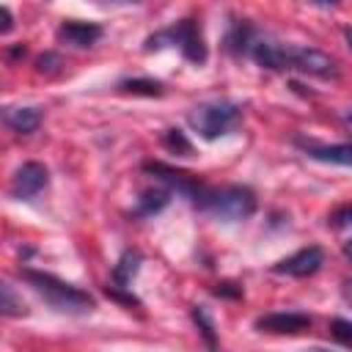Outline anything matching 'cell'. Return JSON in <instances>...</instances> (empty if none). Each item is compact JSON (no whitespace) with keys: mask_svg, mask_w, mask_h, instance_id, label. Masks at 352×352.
I'll list each match as a JSON object with an SVG mask.
<instances>
[{"mask_svg":"<svg viewBox=\"0 0 352 352\" xmlns=\"http://www.w3.org/2000/svg\"><path fill=\"white\" fill-rule=\"evenodd\" d=\"M143 170H146L157 184L168 187L170 192L182 195V198H187L195 209L201 206V201H204V195H206V190H209V187H206L198 176H192L190 170L165 165V162H160V160H148V162H143Z\"/></svg>","mask_w":352,"mask_h":352,"instance_id":"5b68a950","label":"cell"},{"mask_svg":"<svg viewBox=\"0 0 352 352\" xmlns=\"http://www.w3.org/2000/svg\"><path fill=\"white\" fill-rule=\"evenodd\" d=\"M261 69L270 72H286V44L272 41V38H256L250 52H248Z\"/></svg>","mask_w":352,"mask_h":352,"instance_id":"7c38bea8","label":"cell"},{"mask_svg":"<svg viewBox=\"0 0 352 352\" xmlns=\"http://www.w3.org/2000/svg\"><path fill=\"white\" fill-rule=\"evenodd\" d=\"M162 47H179L182 55H184L190 63H198V66L206 63V58H209V50H206L201 25H198V19H192V16L179 19V22H173V25H168V28L151 33V36L146 38V47H143V50L151 52V50H162Z\"/></svg>","mask_w":352,"mask_h":352,"instance_id":"7a4b0ae2","label":"cell"},{"mask_svg":"<svg viewBox=\"0 0 352 352\" xmlns=\"http://www.w3.org/2000/svg\"><path fill=\"white\" fill-rule=\"evenodd\" d=\"M192 322L198 324V330H201L206 346L214 352V349H217V333H214V322H212V316H209V311H206L204 305H195V308H192Z\"/></svg>","mask_w":352,"mask_h":352,"instance_id":"d6986e66","label":"cell"},{"mask_svg":"<svg viewBox=\"0 0 352 352\" xmlns=\"http://www.w3.org/2000/svg\"><path fill=\"white\" fill-rule=\"evenodd\" d=\"M11 11H8V6H0V33H8L11 30Z\"/></svg>","mask_w":352,"mask_h":352,"instance_id":"484cf974","label":"cell"},{"mask_svg":"<svg viewBox=\"0 0 352 352\" xmlns=\"http://www.w3.org/2000/svg\"><path fill=\"white\" fill-rule=\"evenodd\" d=\"M198 209L212 214L220 223H239V220H248L256 212V192L245 184L209 187Z\"/></svg>","mask_w":352,"mask_h":352,"instance_id":"3957f363","label":"cell"},{"mask_svg":"<svg viewBox=\"0 0 352 352\" xmlns=\"http://www.w3.org/2000/svg\"><path fill=\"white\" fill-rule=\"evenodd\" d=\"M140 264H143V256H140L138 250H124L121 258H118L116 267H113V280H116V286H124V289H126V283H132V278L140 272Z\"/></svg>","mask_w":352,"mask_h":352,"instance_id":"2e32d148","label":"cell"},{"mask_svg":"<svg viewBox=\"0 0 352 352\" xmlns=\"http://www.w3.org/2000/svg\"><path fill=\"white\" fill-rule=\"evenodd\" d=\"M121 94H132V96H162L165 88L157 80H146V77H132V80H121L118 82Z\"/></svg>","mask_w":352,"mask_h":352,"instance_id":"e0dca14e","label":"cell"},{"mask_svg":"<svg viewBox=\"0 0 352 352\" xmlns=\"http://www.w3.org/2000/svg\"><path fill=\"white\" fill-rule=\"evenodd\" d=\"M47 184H50V170H47L41 162H22V165L16 168V173L11 176L8 192H11V198H16V201H30V198H36Z\"/></svg>","mask_w":352,"mask_h":352,"instance_id":"52a82bcc","label":"cell"},{"mask_svg":"<svg viewBox=\"0 0 352 352\" xmlns=\"http://www.w3.org/2000/svg\"><path fill=\"white\" fill-rule=\"evenodd\" d=\"M217 297H242V286H236V283H217L214 289H212Z\"/></svg>","mask_w":352,"mask_h":352,"instance_id":"d4e9b609","label":"cell"},{"mask_svg":"<svg viewBox=\"0 0 352 352\" xmlns=\"http://www.w3.org/2000/svg\"><path fill=\"white\" fill-rule=\"evenodd\" d=\"M253 327L258 333H272V336H297L311 327V316L300 311H275V314L258 316Z\"/></svg>","mask_w":352,"mask_h":352,"instance_id":"9c48e42d","label":"cell"},{"mask_svg":"<svg viewBox=\"0 0 352 352\" xmlns=\"http://www.w3.org/2000/svg\"><path fill=\"white\" fill-rule=\"evenodd\" d=\"M322 264H324V250L319 245H311V248H302V250L280 258L278 264H272V272L292 275V278H311L322 270Z\"/></svg>","mask_w":352,"mask_h":352,"instance_id":"ba28073f","label":"cell"},{"mask_svg":"<svg viewBox=\"0 0 352 352\" xmlns=\"http://www.w3.org/2000/svg\"><path fill=\"white\" fill-rule=\"evenodd\" d=\"M162 146H165L168 151L179 154V157H190V154H192V143L184 138L182 129H165V135H162Z\"/></svg>","mask_w":352,"mask_h":352,"instance_id":"ffe728a7","label":"cell"},{"mask_svg":"<svg viewBox=\"0 0 352 352\" xmlns=\"http://www.w3.org/2000/svg\"><path fill=\"white\" fill-rule=\"evenodd\" d=\"M253 41H256L253 25H250L248 19H236V22L231 25V30L226 33V52H231L234 58H242V55L250 52Z\"/></svg>","mask_w":352,"mask_h":352,"instance_id":"9a60e30c","label":"cell"},{"mask_svg":"<svg viewBox=\"0 0 352 352\" xmlns=\"http://www.w3.org/2000/svg\"><path fill=\"white\" fill-rule=\"evenodd\" d=\"M346 124H352V110H349V113H346Z\"/></svg>","mask_w":352,"mask_h":352,"instance_id":"4dcf8cb0","label":"cell"},{"mask_svg":"<svg viewBox=\"0 0 352 352\" xmlns=\"http://www.w3.org/2000/svg\"><path fill=\"white\" fill-rule=\"evenodd\" d=\"M102 25L96 22H63L58 28V41L60 44H69V47H77V50H85V47H94L99 38H102Z\"/></svg>","mask_w":352,"mask_h":352,"instance_id":"8fae6325","label":"cell"},{"mask_svg":"<svg viewBox=\"0 0 352 352\" xmlns=\"http://www.w3.org/2000/svg\"><path fill=\"white\" fill-rule=\"evenodd\" d=\"M187 124L204 140H217V138L231 135L242 124V107L236 102H228V99L201 102L187 113Z\"/></svg>","mask_w":352,"mask_h":352,"instance_id":"277c9868","label":"cell"},{"mask_svg":"<svg viewBox=\"0 0 352 352\" xmlns=\"http://www.w3.org/2000/svg\"><path fill=\"white\" fill-rule=\"evenodd\" d=\"M3 121L11 132L16 135H30L38 129L41 124V110L38 107H6L3 110Z\"/></svg>","mask_w":352,"mask_h":352,"instance_id":"5bb4252c","label":"cell"},{"mask_svg":"<svg viewBox=\"0 0 352 352\" xmlns=\"http://www.w3.org/2000/svg\"><path fill=\"white\" fill-rule=\"evenodd\" d=\"M19 278L58 314H69V316H82V314H91L96 308V300L74 286V283H66L60 278H55L52 272H41V270H30V267H22L19 270Z\"/></svg>","mask_w":352,"mask_h":352,"instance_id":"6da1fadb","label":"cell"},{"mask_svg":"<svg viewBox=\"0 0 352 352\" xmlns=\"http://www.w3.org/2000/svg\"><path fill=\"white\" fill-rule=\"evenodd\" d=\"M25 52H28V50H25V47L19 44V47H11V52H8V58H19V55L25 58Z\"/></svg>","mask_w":352,"mask_h":352,"instance_id":"83f0119b","label":"cell"},{"mask_svg":"<svg viewBox=\"0 0 352 352\" xmlns=\"http://www.w3.org/2000/svg\"><path fill=\"white\" fill-rule=\"evenodd\" d=\"M344 36H346V44L352 47V28H346V33H344Z\"/></svg>","mask_w":352,"mask_h":352,"instance_id":"f546056e","label":"cell"},{"mask_svg":"<svg viewBox=\"0 0 352 352\" xmlns=\"http://www.w3.org/2000/svg\"><path fill=\"white\" fill-rule=\"evenodd\" d=\"M333 228H346V226H352V206H341V209H336L333 214H330V220H327Z\"/></svg>","mask_w":352,"mask_h":352,"instance_id":"cb8c5ba5","label":"cell"},{"mask_svg":"<svg viewBox=\"0 0 352 352\" xmlns=\"http://www.w3.org/2000/svg\"><path fill=\"white\" fill-rule=\"evenodd\" d=\"M341 294H344V300L352 305V278H349V280H344V286H341Z\"/></svg>","mask_w":352,"mask_h":352,"instance_id":"4316f807","label":"cell"},{"mask_svg":"<svg viewBox=\"0 0 352 352\" xmlns=\"http://www.w3.org/2000/svg\"><path fill=\"white\" fill-rule=\"evenodd\" d=\"M0 314L3 316H25L28 314V305L22 302V297L14 292V286L8 280L0 286Z\"/></svg>","mask_w":352,"mask_h":352,"instance_id":"ac0fdd59","label":"cell"},{"mask_svg":"<svg viewBox=\"0 0 352 352\" xmlns=\"http://www.w3.org/2000/svg\"><path fill=\"white\" fill-rule=\"evenodd\" d=\"M344 256L352 261V239H349V242H344Z\"/></svg>","mask_w":352,"mask_h":352,"instance_id":"f1b7e54d","label":"cell"},{"mask_svg":"<svg viewBox=\"0 0 352 352\" xmlns=\"http://www.w3.org/2000/svg\"><path fill=\"white\" fill-rule=\"evenodd\" d=\"M104 294H107V297H113L116 302L126 305V308H132V305H140V300H138L135 294L124 292V286H104Z\"/></svg>","mask_w":352,"mask_h":352,"instance_id":"603a6c76","label":"cell"},{"mask_svg":"<svg viewBox=\"0 0 352 352\" xmlns=\"http://www.w3.org/2000/svg\"><path fill=\"white\" fill-rule=\"evenodd\" d=\"M330 338L341 346L352 349V319H333L330 322Z\"/></svg>","mask_w":352,"mask_h":352,"instance_id":"44dd1931","label":"cell"},{"mask_svg":"<svg viewBox=\"0 0 352 352\" xmlns=\"http://www.w3.org/2000/svg\"><path fill=\"white\" fill-rule=\"evenodd\" d=\"M170 195H173V192H170L168 187H162V184L140 190V195H138V201H135V209L129 212V217L140 220V217H151V214L162 212V209L170 204Z\"/></svg>","mask_w":352,"mask_h":352,"instance_id":"4fadbf2b","label":"cell"},{"mask_svg":"<svg viewBox=\"0 0 352 352\" xmlns=\"http://www.w3.org/2000/svg\"><path fill=\"white\" fill-rule=\"evenodd\" d=\"M286 69H297V72H302V74H314V77H322V80L338 77V63H336V58H330L327 52L314 50V47H294V44H286Z\"/></svg>","mask_w":352,"mask_h":352,"instance_id":"8992f818","label":"cell"},{"mask_svg":"<svg viewBox=\"0 0 352 352\" xmlns=\"http://www.w3.org/2000/svg\"><path fill=\"white\" fill-rule=\"evenodd\" d=\"M294 146L308 160H316V162H324V165L352 168V143H316V140H308V138H294Z\"/></svg>","mask_w":352,"mask_h":352,"instance_id":"30bf717a","label":"cell"},{"mask_svg":"<svg viewBox=\"0 0 352 352\" xmlns=\"http://www.w3.org/2000/svg\"><path fill=\"white\" fill-rule=\"evenodd\" d=\"M60 66H63V58L58 52H44V55L36 58V72L38 74H55Z\"/></svg>","mask_w":352,"mask_h":352,"instance_id":"7402d4cb","label":"cell"}]
</instances>
